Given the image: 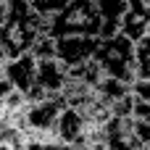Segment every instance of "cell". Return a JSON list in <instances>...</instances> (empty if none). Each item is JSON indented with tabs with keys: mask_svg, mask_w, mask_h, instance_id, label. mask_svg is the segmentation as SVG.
<instances>
[{
	"mask_svg": "<svg viewBox=\"0 0 150 150\" xmlns=\"http://www.w3.org/2000/svg\"><path fill=\"white\" fill-rule=\"evenodd\" d=\"M100 11V40H111L121 34V21L129 11V0H98Z\"/></svg>",
	"mask_w": 150,
	"mask_h": 150,
	"instance_id": "obj_6",
	"label": "cell"
},
{
	"mask_svg": "<svg viewBox=\"0 0 150 150\" xmlns=\"http://www.w3.org/2000/svg\"><path fill=\"white\" fill-rule=\"evenodd\" d=\"M5 21H8V3H0V29L5 26Z\"/></svg>",
	"mask_w": 150,
	"mask_h": 150,
	"instance_id": "obj_17",
	"label": "cell"
},
{
	"mask_svg": "<svg viewBox=\"0 0 150 150\" xmlns=\"http://www.w3.org/2000/svg\"><path fill=\"white\" fill-rule=\"evenodd\" d=\"M132 95L142 103H150V79H137L132 84Z\"/></svg>",
	"mask_w": 150,
	"mask_h": 150,
	"instance_id": "obj_15",
	"label": "cell"
},
{
	"mask_svg": "<svg viewBox=\"0 0 150 150\" xmlns=\"http://www.w3.org/2000/svg\"><path fill=\"white\" fill-rule=\"evenodd\" d=\"M148 40H150V32H148Z\"/></svg>",
	"mask_w": 150,
	"mask_h": 150,
	"instance_id": "obj_21",
	"label": "cell"
},
{
	"mask_svg": "<svg viewBox=\"0 0 150 150\" xmlns=\"http://www.w3.org/2000/svg\"><path fill=\"white\" fill-rule=\"evenodd\" d=\"M71 3H74V0H32V8H34L42 18L53 21V18H55L58 13H63Z\"/></svg>",
	"mask_w": 150,
	"mask_h": 150,
	"instance_id": "obj_11",
	"label": "cell"
},
{
	"mask_svg": "<svg viewBox=\"0 0 150 150\" xmlns=\"http://www.w3.org/2000/svg\"><path fill=\"white\" fill-rule=\"evenodd\" d=\"M150 32V5L140 3V0H129V11L121 21V34L132 42L145 40Z\"/></svg>",
	"mask_w": 150,
	"mask_h": 150,
	"instance_id": "obj_7",
	"label": "cell"
},
{
	"mask_svg": "<svg viewBox=\"0 0 150 150\" xmlns=\"http://www.w3.org/2000/svg\"><path fill=\"white\" fill-rule=\"evenodd\" d=\"M69 82V66H63L58 58H42L37 66V84L47 92V95H58L63 92Z\"/></svg>",
	"mask_w": 150,
	"mask_h": 150,
	"instance_id": "obj_8",
	"label": "cell"
},
{
	"mask_svg": "<svg viewBox=\"0 0 150 150\" xmlns=\"http://www.w3.org/2000/svg\"><path fill=\"white\" fill-rule=\"evenodd\" d=\"M29 3H32V0H29Z\"/></svg>",
	"mask_w": 150,
	"mask_h": 150,
	"instance_id": "obj_22",
	"label": "cell"
},
{
	"mask_svg": "<svg viewBox=\"0 0 150 150\" xmlns=\"http://www.w3.org/2000/svg\"><path fill=\"white\" fill-rule=\"evenodd\" d=\"M100 47V37H87V34H71V37H58V47H55V58L74 69V66H82L87 61L95 58Z\"/></svg>",
	"mask_w": 150,
	"mask_h": 150,
	"instance_id": "obj_3",
	"label": "cell"
},
{
	"mask_svg": "<svg viewBox=\"0 0 150 150\" xmlns=\"http://www.w3.org/2000/svg\"><path fill=\"white\" fill-rule=\"evenodd\" d=\"M55 47H58V40H55L53 34H40L37 42H34V47H32V55H34L37 61H42V58H55Z\"/></svg>",
	"mask_w": 150,
	"mask_h": 150,
	"instance_id": "obj_13",
	"label": "cell"
},
{
	"mask_svg": "<svg viewBox=\"0 0 150 150\" xmlns=\"http://www.w3.org/2000/svg\"><path fill=\"white\" fill-rule=\"evenodd\" d=\"M37 66L40 61L26 53V55H16V58H8L5 63V76L11 79V84L21 92H29L32 87H37Z\"/></svg>",
	"mask_w": 150,
	"mask_h": 150,
	"instance_id": "obj_5",
	"label": "cell"
},
{
	"mask_svg": "<svg viewBox=\"0 0 150 150\" xmlns=\"http://www.w3.org/2000/svg\"><path fill=\"white\" fill-rule=\"evenodd\" d=\"M134 137L140 142V148H148L150 145V124L142 119H134Z\"/></svg>",
	"mask_w": 150,
	"mask_h": 150,
	"instance_id": "obj_14",
	"label": "cell"
},
{
	"mask_svg": "<svg viewBox=\"0 0 150 150\" xmlns=\"http://www.w3.org/2000/svg\"><path fill=\"white\" fill-rule=\"evenodd\" d=\"M134 63H137V76L150 79V40L148 37L134 42Z\"/></svg>",
	"mask_w": 150,
	"mask_h": 150,
	"instance_id": "obj_12",
	"label": "cell"
},
{
	"mask_svg": "<svg viewBox=\"0 0 150 150\" xmlns=\"http://www.w3.org/2000/svg\"><path fill=\"white\" fill-rule=\"evenodd\" d=\"M98 92L113 105L116 100H124V98H129L132 95V87L127 84V82H121V79H116V76H103V82L98 84Z\"/></svg>",
	"mask_w": 150,
	"mask_h": 150,
	"instance_id": "obj_10",
	"label": "cell"
},
{
	"mask_svg": "<svg viewBox=\"0 0 150 150\" xmlns=\"http://www.w3.org/2000/svg\"><path fill=\"white\" fill-rule=\"evenodd\" d=\"M63 108H69L63 92L47 95V98L40 100V103H29V111H26L29 132H55V124H58Z\"/></svg>",
	"mask_w": 150,
	"mask_h": 150,
	"instance_id": "obj_4",
	"label": "cell"
},
{
	"mask_svg": "<svg viewBox=\"0 0 150 150\" xmlns=\"http://www.w3.org/2000/svg\"><path fill=\"white\" fill-rule=\"evenodd\" d=\"M95 61L103 66L105 76H116V79L127 82L129 87L140 79L137 76V63H134V42L127 40L124 34L111 37V40H100Z\"/></svg>",
	"mask_w": 150,
	"mask_h": 150,
	"instance_id": "obj_1",
	"label": "cell"
},
{
	"mask_svg": "<svg viewBox=\"0 0 150 150\" xmlns=\"http://www.w3.org/2000/svg\"><path fill=\"white\" fill-rule=\"evenodd\" d=\"M13 90H16V87H13V84H11V79L3 74V76H0V103H5V100H8V95H11Z\"/></svg>",
	"mask_w": 150,
	"mask_h": 150,
	"instance_id": "obj_16",
	"label": "cell"
},
{
	"mask_svg": "<svg viewBox=\"0 0 150 150\" xmlns=\"http://www.w3.org/2000/svg\"><path fill=\"white\" fill-rule=\"evenodd\" d=\"M0 3H11V0H0Z\"/></svg>",
	"mask_w": 150,
	"mask_h": 150,
	"instance_id": "obj_20",
	"label": "cell"
},
{
	"mask_svg": "<svg viewBox=\"0 0 150 150\" xmlns=\"http://www.w3.org/2000/svg\"><path fill=\"white\" fill-rule=\"evenodd\" d=\"M50 34L58 37H71V34H87V37H100V11L98 3L92 0H74L63 13H58L50 21Z\"/></svg>",
	"mask_w": 150,
	"mask_h": 150,
	"instance_id": "obj_2",
	"label": "cell"
},
{
	"mask_svg": "<svg viewBox=\"0 0 150 150\" xmlns=\"http://www.w3.org/2000/svg\"><path fill=\"white\" fill-rule=\"evenodd\" d=\"M5 63H8V55H5V50L0 47V69H5Z\"/></svg>",
	"mask_w": 150,
	"mask_h": 150,
	"instance_id": "obj_18",
	"label": "cell"
},
{
	"mask_svg": "<svg viewBox=\"0 0 150 150\" xmlns=\"http://www.w3.org/2000/svg\"><path fill=\"white\" fill-rule=\"evenodd\" d=\"M140 3H145V5H150V0H140Z\"/></svg>",
	"mask_w": 150,
	"mask_h": 150,
	"instance_id": "obj_19",
	"label": "cell"
},
{
	"mask_svg": "<svg viewBox=\"0 0 150 150\" xmlns=\"http://www.w3.org/2000/svg\"><path fill=\"white\" fill-rule=\"evenodd\" d=\"M53 134H55L63 145H76V142H82L84 134H87V121H84V116H82L76 108H63V113H61V119H58Z\"/></svg>",
	"mask_w": 150,
	"mask_h": 150,
	"instance_id": "obj_9",
	"label": "cell"
}]
</instances>
